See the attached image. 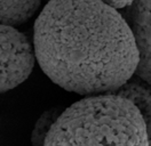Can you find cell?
<instances>
[{
    "label": "cell",
    "mask_w": 151,
    "mask_h": 146,
    "mask_svg": "<svg viewBox=\"0 0 151 146\" xmlns=\"http://www.w3.org/2000/svg\"><path fill=\"white\" fill-rule=\"evenodd\" d=\"M137 109L117 95L85 97L63 111L44 146H149Z\"/></svg>",
    "instance_id": "7a4b0ae2"
},
{
    "label": "cell",
    "mask_w": 151,
    "mask_h": 146,
    "mask_svg": "<svg viewBox=\"0 0 151 146\" xmlns=\"http://www.w3.org/2000/svg\"><path fill=\"white\" fill-rule=\"evenodd\" d=\"M63 111L64 110H61L60 106H55L42 112V114L38 118L37 122L35 123V127L31 131V137H30L31 146L45 145L49 131L55 125L57 119L61 117Z\"/></svg>",
    "instance_id": "52a82bcc"
},
{
    "label": "cell",
    "mask_w": 151,
    "mask_h": 146,
    "mask_svg": "<svg viewBox=\"0 0 151 146\" xmlns=\"http://www.w3.org/2000/svg\"><path fill=\"white\" fill-rule=\"evenodd\" d=\"M117 95L124 99L131 102L137 109L147 126L148 135L151 139V84L142 80L137 75H134L126 82L118 91Z\"/></svg>",
    "instance_id": "5b68a950"
},
{
    "label": "cell",
    "mask_w": 151,
    "mask_h": 146,
    "mask_svg": "<svg viewBox=\"0 0 151 146\" xmlns=\"http://www.w3.org/2000/svg\"><path fill=\"white\" fill-rule=\"evenodd\" d=\"M108 5L111 6L116 10H119V9L126 10V9L129 8L133 5V1H109Z\"/></svg>",
    "instance_id": "ba28073f"
},
{
    "label": "cell",
    "mask_w": 151,
    "mask_h": 146,
    "mask_svg": "<svg viewBox=\"0 0 151 146\" xmlns=\"http://www.w3.org/2000/svg\"><path fill=\"white\" fill-rule=\"evenodd\" d=\"M37 61L35 47L16 27L1 25V92L12 90L28 79Z\"/></svg>",
    "instance_id": "3957f363"
},
{
    "label": "cell",
    "mask_w": 151,
    "mask_h": 146,
    "mask_svg": "<svg viewBox=\"0 0 151 146\" xmlns=\"http://www.w3.org/2000/svg\"><path fill=\"white\" fill-rule=\"evenodd\" d=\"M41 2L38 0L30 1H8L0 2V21L1 25L15 27L25 23L35 15Z\"/></svg>",
    "instance_id": "8992f818"
},
{
    "label": "cell",
    "mask_w": 151,
    "mask_h": 146,
    "mask_svg": "<svg viewBox=\"0 0 151 146\" xmlns=\"http://www.w3.org/2000/svg\"><path fill=\"white\" fill-rule=\"evenodd\" d=\"M33 47L52 81L86 97L113 95L140 61L127 19L97 0L47 2L35 22Z\"/></svg>",
    "instance_id": "6da1fadb"
},
{
    "label": "cell",
    "mask_w": 151,
    "mask_h": 146,
    "mask_svg": "<svg viewBox=\"0 0 151 146\" xmlns=\"http://www.w3.org/2000/svg\"><path fill=\"white\" fill-rule=\"evenodd\" d=\"M149 146H151V139H150V143H149Z\"/></svg>",
    "instance_id": "9c48e42d"
},
{
    "label": "cell",
    "mask_w": 151,
    "mask_h": 146,
    "mask_svg": "<svg viewBox=\"0 0 151 146\" xmlns=\"http://www.w3.org/2000/svg\"><path fill=\"white\" fill-rule=\"evenodd\" d=\"M125 11L140 57L135 75L151 84V1H133Z\"/></svg>",
    "instance_id": "277c9868"
}]
</instances>
